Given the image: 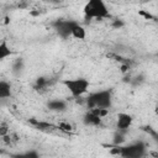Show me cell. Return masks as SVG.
<instances>
[{"mask_svg": "<svg viewBox=\"0 0 158 158\" xmlns=\"http://www.w3.org/2000/svg\"><path fill=\"white\" fill-rule=\"evenodd\" d=\"M64 102L63 101H60V100H57V101H53L52 104H51V109H53V110H62V109H64Z\"/></svg>", "mask_w": 158, "mask_h": 158, "instance_id": "10", "label": "cell"}, {"mask_svg": "<svg viewBox=\"0 0 158 158\" xmlns=\"http://www.w3.org/2000/svg\"><path fill=\"white\" fill-rule=\"evenodd\" d=\"M10 54H11L10 47L7 46L6 40H2V42L0 43V59H1V60H4L5 58L10 57Z\"/></svg>", "mask_w": 158, "mask_h": 158, "instance_id": "7", "label": "cell"}, {"mask_svg": "<svg viewBox=\"0 0 158 158\" xmlns=\"http://www.w3.org/2000/svg\"><path fill=\"white\" fill-rule=\"evenodd\" d=\"M149 154L151 156H154V157H158V152H151Z\"/></svg>", "mask_w": 158, "mask_h": 158, "instance_id": "12", "label": "cell"}, {"mask_svg": "<svg viewBox=\"0 0 158 158\" xmlns=\"http://www.w3.org/2000/svg\"><path fill=\"white\" fill-rule=\"evenodd\" d=\"M10 96V84L5 80L0 81V98L1 99H6Z\"/></svg>", "mask_w": 158, "mask_h": 158, "instance_id": "8", "label": "cell"}, {"mask_svg": "<svg viewBox=\"0 0 158 158\" xmlns=\"http://www.w3.org/2000/svg\"><path fill=\"white\" fill-rule=\"evenodd\" d=\"M62 83L65 86V89L70 93V95L75 99L85 95L90 88V81L86 78H81V77L64 79Z\"/></svg>", "mask_w": 158, "mask_h": 158, "instance_id": "2", "label": "cell"}, {"mask_svg": "<svg viewBox=\"0 0 158 158\" xmlns=\"http://www.w3.org/2000/svg\"><path fill=\"white\" fill-rule=\"evenodd\" d=\"M70 36L75 40H85L86 38V30L81 26V25H78V23H74V26L72 27V31H70Z\"/></svg>", "mask_w": 158, "mask_h": 158, "instance_id": "5", "label": "cell"}, {"mask_svg": "<svg viewBox=\"0 0 158 158\" xmlns=\"http://www.w3.org/2000/svg\"><path fill=\"white\" fill-rule=\"evenodd\" d=\"M89 109L91 107H106L109 109L111 106V94L109 90H101L99 93L90 94L86 98V102Z\"/></svg>", "mask_w": 158, "mask_h": 158, "instance_id": "3", "label": "cell"}, {"mask_svg": "<svg viewBox=\"0 0 158 158\" xmlns=\"http://www.w3.org/2000/svg\"><path fill=\"white\" fill-rule=\"evenodd\" d=\"M101 117H99V116H96V115H94L91 111H88L86 114H85V116H84V123L86 125V126H99L100 123H101Z\"/></svg>", "mask_w": 158, "mask_h": 158, "instance_id": "6", "label": "cell"}, {"mask_svg": "<svg viewBox=\"0 0 158 158\" xmlns=\"http://www.w3.org/2000/svg\"><path fill=\"white\" fill-rule=\"evenodd\" d=\"M133 118L127 112H118L116 116V128L118 131H126L131 127Z\"/></svg>", "mask_w": 158, "mask_h": 158, "instance_id": "4", "label": "cell"}, {"mask_svg": "<svg viewBox=\"0 0 158 158\" xmlns=\"http://www.w3.org/2000/svg\"><path fill=\"white\" fill-rule=\"evenodd\" d=\"M83 14L86 19H106L110 16L109 7L104 0H88L83 7Z\"/></svg>", "mask_w": 158, "mask_h": 158, "instance_id": "1", "label": "cell"}, {"mask_svg": "<svg viewBox=\"0 0 158 158\" xmlns=\"http://www.w3.org/2000/svg\"><path fill=\"white\" fill-rule=\"evenodd\" d=\"M57 127H58L59 131H63V132H72L74 130V126L69 121H60L57 125Z\"/></svg>", "mask_w": 158, "mask_h": 158, "instance_id": "9", "label": "cell"}, {"mask_svg": "<svg viewBox=\"0 0 158 158\" xmlns=\"http://www.w3.org/2000/svg\"><path fill=\"white\" fill-rule=\"evenodd\" d=\"M9 132H10L9 126H7L5 122H1V126H0V136L2 137V136H5V135H7Z\"/></svg>", "mask_w": 158, "mask_h": 158, "instance_id": "11", "label": "cell"}]
</instances>
